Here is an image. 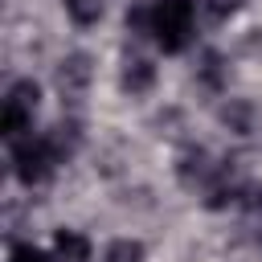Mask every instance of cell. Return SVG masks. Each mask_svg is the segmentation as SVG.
Returning a JSON list of instances; mask_svg holds the SVG:
<instances>
[{
  "instance_id": "9",
  "label": "cell",
  "mask_w": 262,
  "mask_h": 262,
  "mask_svg": "<svg viewBox=\"0 0 262 262\" xmlns=\"http://www.w3.org/2000/svg\"><path fill=\"white\" fill-rule=\"evenodd\" d=\"M242 4H246V0H205V12L217 16V20H225V16H233Z\"/></svg>"
},
{
  "instance_id": "4",
  "label": "cell",
  "mask_w": 262,
  "mask_h": 262,
  "mask_svg": "<svg viewBox=\"0 0 262 262\" xmlns=\"http://www.w3.org/2000/svg\"><path fill=\"white\" fill-rule=\"evenodd\" d=\"M53 262H90V237L78 229H57L53 237Z\"/></svg>"
},
{
  "instance_id": "3",
  "label": "cell",
  "mask_w": 262,
  "mask_h": 262,
  "mask_svg": "<svg viewBox=\"0 0 262 262\" xmlns=\"http://www.w3.org/2000/svg\"><path fill=\"white\" fill-rule=\"evenodd\" d=\"M37 102H41V86L33 78H20V82L8 86L4 106H0V131H4V139H20V135L33 131Z\"/></svg>"
},
{
  "instance_id": "2",
  "label": "cell",
  "mask_w": 262,
  "mask_h": 262,
  "mask_svg": "<svg viewBox=\"0 0 262 262\" xmlns=\"http://www.w3.org/2000/svg\"><path fill=\"white\" fill-rule=\"evenodd\" d=\"M61 135H20L12 139V172L25 188H37L53 176V168L61 164Z\"/></svg>"
},
{
  "instance_id": "8",
  "label": "cell",
  "mask_w": 262,
  "mask_h": 262,
  "mask_svg": "<svg viewBox=\"0 0 262 262\" xmlns=\"http://www.w3.org/2000/svg\"><path fill=\"white\" fill-rule=\"evenodd\" d=\"M8 262H53V258L33 242H12L8 246Z\"/></svg>"
},
{
  "instance_id": "5",
  "label": "cell",
  "mask_w": 262,
  "mask_h": 262,
  "mask_svg": "<svg viewBox=\"0 0 262 262\" xmlns=\"http://www.w3.org/2000/svg\"><path fill=\"white\" fill-rule=\"evenodd\" d=\"M61 4H66V16H70L78 29L98 25V20H102V12H106V0H61Z\"/></svg>"
},
{
  "instance_id": "7",
  "label": "cell",
  "mask_w": 262,
  "mask_h": 262,
  "mask_svg": "<svg viewBox=\"0 0 262 262\" xmlns=\"http://www.w3.org/2000/svg\"><path fill=\"white\" fill-rule=\"evenodd\" d=\"M106 262H143V242L135 237H119L106 246Z\"/></svg>"
},
{
  "instance_id": "1",
  "label": "cell",
  "mask_w": 262,
  "mask_h": 262,
  "mask_svg": "<svg viewBox=\"0 0 262 262\" xmlns=\"http://www.w3.org/2000/svg\"><path fill=\"white\" fill-rule=\"evenodd\" d=\"M196 29V0H156L147 8V33L164 53H184Z\"/></svg>"
},
{
  "instance_id": "6",
  "label": "cell",
  "mask_w": 262,
  "mask_h": 262,
  "mask_svg": "<svg viewBox=\"0 0 262 262\" xmlns=\"http://www.w3.org/2000/svg\"><path fill=\"white\" fill-rule=\"evenodd\" d=\"M151 82H156V66H151V61H143V57L127 61V70H123V86H127L131 94H143Z\"/></svg>"
}]
</instances>
